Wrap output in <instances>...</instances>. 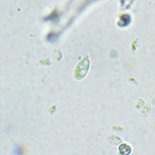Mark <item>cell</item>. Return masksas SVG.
I'll list each match as a JSON object with an SVG mask.
<instances>
[{
  "label": "cell",
  "mask_w": 155,
  "mask_h": 155,
  "mask_svg": "<svg viewBox=\"0 0 155 155\" xmlns=\"http://www.w3.org/2000/svg\"><path fill=\"white\" fill-rule=\"evenodd\" d=\"M90 63L88 59L84 58L77 65L74 70V76L76 79L83 78L88 70Z\"/></svg>",
  "instance_id": "6da1fadb"
},
{
  "label": "cell",
  "mask_w": 155,
  "mask_h": 155,
  "mask_svg": "<svg viewBox=\"0 0 155 155\" xmlns=\"http://www.w3.org/2000/svg\"><path fill=\"white\" fill-rule=\"evenodd\" d=\"M127 150H130L129 147L127 146V145H122L121 146H120L119 147V151L120 153L122 154H127L128 153L127 151Z\"/></svg>",
  "instance_id": "7a4b0ae2"
},
{
  "label": "cell",
  "mask_w": 155,
  "mask_h": 155,
  "mask_svg": "<svg viewBox=\"0 0 155 155\" xmlns=\"http://www.w3.org/2000/svg\"><path fill=\"white\" fill-rule=\"evenodd\" d=\"M129 18H127V16H124L123 18H121V21H122V25H126L129 23Z\"/></svg>",
  "instance_id": "3957f363"
}]
</instances>
